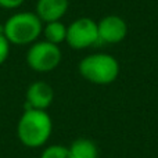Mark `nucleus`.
I'll list each match as a JSON object with an SVG mask.
<instances>
[{
	"label": "nucleus",
	"instance_id": "obj_12",
	"mask_svg": "<svg viewBox=\"0 0 158 158\" xmlns=\"http://www.w3.org/2000/svg\"><path fill=\"white\" fill-rule=\"evenodd\" d=\"M10 47H11L10 42L7 40V38L0 29V65L7 61L8 56H10Z\"/></svg>",
	"mask_w": 158,
	"mask_h": 158
},
{
	"label": "nucleus",
	"instance_id": "obj_7",
	"mask_svg": "<svg viewBox=\"0 0 158 158\" xmlns=\"http://www.w3.org/2000/svg\"><path fill=\"white\" fill-rule=\"evenodd\" d=\"M54 100V90L47 82L36 81L31 83L25 93V110H44L46 111Z\"/></svg>",
	"mask_w": 158,
	"mask_h": 158
},
{
	"label": "nucleus",
	"instance_id": "obj_1",
	"mask_svg": "<svg viewBox=\"0 0 158 158\" xmlns=\"http://www.w3.org/2000/svg\"><path fill=\"white\" fill-rule=\"evenodd\" d=\"M53 132V121L44 110L27 108L17 123V137L29 148L42 147Z\"/></svg>",
	"mask_w": 158,
	"mask_h": 158
},
{
	"label": "nucleus",
	"instance_id": "obj_8",
	"mask_svg": "<svg viewBox=\"0 0 158 158\" xmlns=\"http://www.w3.org/2000/svg\"><path fill=\"white\" fill-rule=\"evenodd\" d=\"M68 0H38L35 14L43 24L60 21L68 11Z\"/></svg>",
	"mask_w": 158,
	"mask_h": 158
},
{
	"label": "nucleus",
	"instance_id": "obj_13",
	"mask_svg": "<svg viewBox=\"0 0 158 158\" xmlns=\"http://www.w3.org/2000/svg\"><path fill=\"white\" fill-rule=\"evenodd\" d=\"M25 3V0H0V7L6 10H14L21 7Z\"/></svg>",
	"mask_w": 158,
	"mask_h": 158
},
{
	"label": "nucleus",
	"instance_id": "obj_10",
	"mask_svg": "<svg viewBox=\"0 0 158 158\" xmlns=\"http://www.w3.org/2000/svg\"><path fill=\"white\" fill-rule=\"evenodd\" d=\"M69 153L72 158H97V146L89 139H77L71 144Z\"/></svg>",
	"mask_w": 158,
	"mask_h": 158
},
{
	"label": "nucleus",
	"instance_id": "obj_6",
	"mask_svg": "<svg viewBox=\"0 0 158 158\" xmlns=\"http://www.w3.org/2000/svg\"><path fill=\"white\" fill-rule=\"evenodd\" d=\"M98 42L107 44L119 43L128 35L126 21L119 15H107L97 22Z\"/></svg>",
	"mask_w": 158,
	"mask_h": 158
},
{
	"label": "nucleus",
	"instance_id": "obj_9",
	"mask_svg": "<svg viewBox=\"0 0 158 158\" xmlns=\"http://www.w3.org/2000/svg\"><path fill=\"white\" fill-rule=\"evenodd\" d=\"M42 35L44 36V40L53 44H61L67 39V27L61 21H53L43 24Z\"/></svg>",
	"mask_w": 158,
	"mask_h": 158
},
{
	"label": "nucleus",
	"instance_id": "obj_4",
	"mask_svg": "<svg viewBox=\"0 0 158 158\" xmlns=\"http://www.w3.org/2000/svg\"><path fill=\"white\" fill-rule=\"evenodd\" d=\"M60 46L49 43L46 40H36L29 46L27 52V64L36 72H50L56 69L61 63Z\"/></svg>",
	"mask_w": 158,
	"mask_h": 158
},
{
	"label": "nucleus",
	"instance_id": "obj_2",
	"mask_svg": "<svg viewBox=\"0 0 158 158\" xmlns=\"http://www.w3.org/2000/svg\"><path fill=\"white\" fill-rule=\"evenodd\" d=\"M43 22L35 13L21 11L10 15L2 27V32L14 46H31L39 39Z\"/></svg>",
	"mask_w": 158,
	"mask_h": 158
},
{
	"label": "nucleus",
	"instance_id": "obj_3",
	"mask_svg": "<svg viewBox=\"0 0 158 158\" xmlns=\"http://www.w3.org/2000/svg\"><path fill=\"white\" fill-rule=\"evenodd\" d=\"M79 74L96 85H110L119 75V63L115 57L97 53L85 57L78 65Z\"/></svg>",
	"mask_w": 158,
	"mask_h": 158
},
{
	"label": "nucleus",
	"instance_id": "obj_11",
	"mask_svg": "<svg viewBox=\"0 0 158 158\" xmlns=\"http://www.w3.org/2000/svg\"><path fill=\"white\" fill-rule=\"evenodd\" d=\"M40 158H72V157L68 147L60 144H53L42 151Z\"/></svg>",
	"mask_w": 158,
	"mask_h": 158
},
{
	"label": "nucleus",
	"instance_id": "obj_5",
	"mask_svg": "<svg viewBox=\"0 0 158 158\" xmlns=\"http://www.w3.org/2000/svg\"><path fill=\"white\" fill-rule=\"evenodd\" d=\"M65 42L69 47L75 50H83L98 43V29L97 22L89 17H82L71 22L67 27Z\"/></svg>",
	"mask_w": 158,
	"mask_h": 158
}]
</instances>
